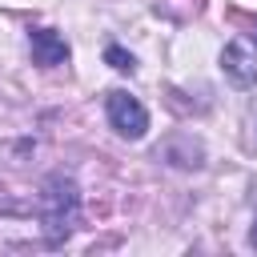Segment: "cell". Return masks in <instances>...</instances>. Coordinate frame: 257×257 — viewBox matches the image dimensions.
Segmentation results:
<instances>
[{
	"mask_svg": "<svg viewBox=\"0 0 257 257\" xmlns=\"http://www.w3.org/2000/svg\"><path fill=\"white\" fill-rule=\"evenodd\" d=\"M28 48H32V64H40V68H56V64L68 60V44H64V36H56L52 28L28 32Z\"/></svg>",
	"mask_w": 257,
	"mask_h": 257,
	"instance_id": "obj_4",
	"label": "cell"
},
{
	"mask_svg": "<svg viewBox=\"0 0 257 257\" xmlns=\"http://www.w3.org/2000/svg\"><path fill=\"white\" fill-rule=\"evenodd\" d=\"M104 112H108V124H112L120 137H128V141H141V137L149 133V112H145V104H141L137 96H128L124 88H112V92L104 96Z\"/></svg>",
	"mask_w": 257,
	"mask_h": 257,
	"instance_id": "obj_2",
	"label": "cell"
},
{
	"mask_svg": "<svg viewBox=\"0 0 257 257\" xmlns=\"http://www.w3.org/2000/svg\"><path fill=\"white\" fill-rule=\"evenodd\" d=\"M253 245H257V225H253Z\"/></svg>",
	"mask_w": 257,
	"mask_h": 257,
	"instance_id": "obj_6",
	"label": "cell"
},
{
	"mask_svg": "<svg viewBox=\"0 0 257 257\" xmlns=\"http://www.w3.org/2000/svg\"><path fill=\"white\" fill-rule=\"evenodd\" d=\"M104 60H108L116 72H133V68H137V60H133L124 48H116V44H108V48H104Z\"/></svg>",
	"mask_w": 257,
	"mask_h": 257,
	"instance_id": "obj_5",
	"label": "cell"
},
{
	"mask_svg": "<svg viewBox=\"0 0 257 257\" xmlns=\"http://www.w3.org/2000/svg\"><path fill=\"white\" fill-rule=\"evenodd\" d=\"M76 217H80V197H76V185L68 177H48L44 189H40V225L48 233V241H64L72 229H76Z\"/></svg>",
	"mask_w": 257,
	"mask_h": 257,
	"instance_id": "obj_1",
	"label": "cell"
},
{
	"mask_svg": "<svg viewBox=\"0 0 257 257\" xmlns=\"http://www.w3.org/2000/svg\"><path fill=\"white\" fill-rule=\"evenodd\" d=\"M253 36H257V20H253Z\"/></svg>",
	"mask_w": 257,
	"mask_h": 257,
	"instance_id": "obj_7",
	"label": "cell"
},
{
	"mask_svg": "<svg viewBox=\"0 0 257 257\" xmlns=\"http://www.w3.org/2000/svg\"><path fill=\"white\" fill-rule=\"evenodd\" d=\"M221 68L237 88H249L257 80V48H253V40H245V36L229 40L225 52H221Z\"/></svg>",
	"mask_w": 257,
	"mask_h": 257,
	"instance_id": "obj_3",
	"label": "cell"
}]
</instances>
